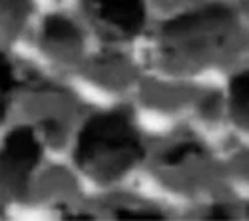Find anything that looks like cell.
<instances>
[{"instance_id":"obj_1","label":"cell","mask_w":249,"mask_h":221,"mask_svg":"<svg viewBox=\"0 0 249 221\" xmlns=\"http://www.w3.org/2000/svg\"><path fill=\"white\" fill-rule=\"evenodd\" d=\"M74 157L90 177L110 182L140 162L143 148L128 116L100 114L88 119L80 132Z\"/></svg>"},{"instance_id":"obj_2","label":"cell","mask_w":249,"mask_h":221,"mask_svg":"<svg viewBox=\"0 0 249 221\" xmlns=\"http://www.w3.org/2000/svg\"><path fill=\"white\" fill-rule=\"evenodd\" d=\"M235 26V16L225 6H207L178 16L163 26V42L170 52L196 54L223 44Z\"/></svg>"},{"instance_id":"obj_3","label":"cell","mask_w":249,"mask_h":221,"mask_svg":"<svg viewBox=\"0 0 249 221\" xmlns=\"http://www.w3.org/2000/svg\"><path fill=\"white\" fill-rule=\"evenodd\" d=\"M40 159V146L30 128H18L0 152V193L20 195L26 191L28 175Z\"/></svg>"},{"instance_id":"obj_4","label":"cell","mask_w":249,"mask_h":221,"mask_svg":"<svg viewBox=\"0 0 249 221\" xmlns=\"http://www.w3.org/2000/svg\"><path fill=\"white\" fill-rule=\"evenodd\" d=\"M90 6L122 34L132 36L143 26V0H90Z\"/></svg>"},{"instance_id":"obj_5","label":"cell","mask_w":249,"mask_h":221,"mask_svg":"<svg viewBox=\"0 0 249 221\" xmlns=\"http://www.w3.org/2000/svg\"><path fill=\"white\" fill-rule=\"evenodd\" d=\"M44 40L52 46L60 48H70L78 46L80 42V32L78 28L64 16H50L44 24Z\"/></svg>"},{"instance_id":"obj_6","label":"cell","mask_w":249,"mask_h":221,"mask_svg":"<svg viewBox=\"0 0 249 221\" xmlns=\"http://www.w3.org/2000/svg\"><path fill=\"white\" fill-rule=\"evenodd\" d=\"M231 110L239 122L249 124V72L231 80Z\"/></svg>"},{"instance_id":"obj_7","label":"cell","mask_w":249,"mask_h":221,"mask_svg":"<svg viewBox=\"0 0 249 221\" xmlns=\"http://www.w3.org/2000/svg\"><path fill=\"white\" fill-rule=\"evenodd\" d=\"M14 88V74L8 60L0 54V122L4 119L6 104H8V94Z\"/></svg>"},{"instance_id":"obj_8","label":"cell","mask_w":249,"mask_h":221,"mask_svg":"<svg viewBox=\"0 0 249 221\" xmlns=\"http://www.w3.org/2000/svg\"><path fill=\"white\" fill-rule=\"evenodd\" d=\"M197 153H201L199 146H196V144H179V146H176L174 150H170L168 153L163 155V162L168 166H178V164L185 162L190 155H197Z\"/></svg>"},{"instance_id":"obj_9","label":"cell","mask_w":249,"mask_h":221,"mask_svg":"<svg viewBox=\"0 0 249 221\" xmlns=\"http://www.w3.org/2000/svg\"><path fill=\"white\" fill-rule=\"evenodd\" d=\"M118 217L120 219H161L160 213H148V211H118Z\"/></svg>"},{"instance_id":"obj_10","label":"cell","mask_w":249,"mask_h":221,"mask_svg":"<svg viewBox=\"0 0 249 221\" xmlns=\"http://www.w3.org/2000/svg\"><path fill=\"white\" fill-rule=\"evenodd\" d=\"M213 209H215V211L207 215V219H230V215L223 211V207H213Z\"/></svg>"}]
</instances>
